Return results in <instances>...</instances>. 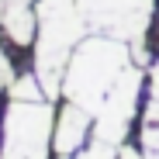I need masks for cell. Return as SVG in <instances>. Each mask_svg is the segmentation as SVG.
<instances>
[{
    "instance_id": "obj_1",
    "label": "cell",
    "mask_w": 159,
    "mask_h": 159,
    "mask_svg": "<svg viewBox=\"0 0 159 159\" xmlns=\"http://www.w3.org/2000/svg\"><path fill=\"white\" fill-rule=\"evenodd\" d=\"M135 52L128 42L111 38V35H97L90 31L83 42L73 48V56L66 62V76H62V97L87 107L93 118L104 107L111 87L118 83V76L131 66Z\"/></svg>"
},
{
    "instance_id": "obj_2",
    "label": "cell",
    "mask_w": 159,
    "mask_h": 159,
    "mask_svg": "<svg viewBox=\"0 0 159 159\" xmlns=\"http://www.w3.org/2000/svg\"><path fill=\"white\" fill-rule=\"evenodd\" d=\"M87 21L80 0H38V38H35V73L48 100L62 93V76L73 48L87 38Z\"/></svg>"
},
{
    "instance_id": "obj_3",
    "label": "cell",
    "mask_w": 159,
    "mask_h": 159,
    "mask_svg": "<svg viewBox=\"0 0 159 159\" xmlns=\"http://www.w3.org/2000/svg\"><path fill=\"white\" fill-rule=\"evenodd\" d=\"M56 139V111L48 100H14L4 111V135H0V156L42 159L52 152Z\"/></svg>"
},
{
    "instance_id": "obj_4",
    "label": "cell",
    "mask_w": 159,
    "mask_h": 159,
    "mask_svg": "<svg viewBox=\"0 0 159 159\" xmlns=\"http://www.w3.org/2000/svg\"><path fill=\"white\" fill-rule=\"evenodd\" d=\"M152 7H156V0H80L87 28L97 35L128 42L139 66H145V59H149L142 48V38L152 21Z\"/></svg>"
},
{
    "instance_id": "obj_5",
    "label": "cell",
    "mask_w": 159,
    "mask_h": 159,
    "mask_svg": "<svg viewBox=\"0 0 159 159\" xmlns=\"http://www.w3.org/2000/svg\"><path fill=\"white\" fill-rule=\"evenodd\" d=\"M139 97H142V66L131 62L118 76V83L111 87L104 107L93 118V139L121 145L125 135H128V128H131V118H135V111H139Z\"/></svg>"
},
{
    "instance_id": "obj_6",
    "label": "cell",
    "mask_w": 159,
    "mask_h": 159,
    "mask_svg": "<svg viewBox=\"0 0 159 159\" xmlns=\"http://www.w3.org/2000/svg\"><path fill=\"white\" fill-rule=\"evenodd\" d=\"M87 135H93V114L80 104L66 100L59 114H56V139H52V152L59 156H73V152H83Z\"/></svg>"
},
{
    "instance_id": "obj_7",
    "label": "cell",
    "mask_w": 159,
    "mask_h": 159,
    "mask_svg": "<svg viewBox=\"0 0 159 159\" xmlns=\"http://www.w3.org/2000/svg\"><path fill=\"white\" fill-rule=\"evenodd\" d=\"M38 0H4L0 4V28L17 48H31L38 38Z\"/></svg>"
},
{
    "instance_id": "obj_8",
    "label": "cell",
    "mask_w": 159,
    "mask_h": 159,
    "mask_svg": "<svg viewBox=\"0 0 159 159\" xmlns=\"http://www.w3.org/2000/svg\"><path fill=\"white\" fill-rule=\"evenodd\" d=\"M7 90H11L14 100H48L42 80H38V73H21V76H14Z\"/></svg>"
},
{
    "instance_id": "obj_9",
    "label": "cell",
    "mask_w": 159,
    "mask_h": 159,
    "mask_svg": "<svg viewBox=\"0 0 159 159\" xmlns=\"http://www.w3.org/2000/svg\"><path fill=\"white\" fill-rule=\"evenodd\" d=\"M142 118H145V121H159V62H156L152 73H149V100H145Z\"/></svg>"
},
{
    "instance_id": "obj_10",
    "label": "cell",
    "mask_w": 159,
    "mask_h": 159,
    "mask_svg": "<svg viewBox=\"0 0 159 159\" xmlns=\"http://www.w3.org/2000/svg\"><path fill=\"white\" fill-rule=\"evenodd\" d=\"M142 152L145 156H159V121H145V128H142Z\"/></svg>"
},
{
    "instance_id": "obj_11",
    "label": "cell",
    "mask_w": 159,
    "mask_h": 159,
    "mask_svg": "<svg viewBox=\"0 0 159 159\" xmlns=\"http://www.w3.org/2000/svg\"><path fill=\"white\" fill-rule=\"evenodd\" d=\"M11 87V59L4 56V48H0V90Z\"/></svg>"
},
{
    "instance_id": "obj_12",
    "label": "cell",
    "mask_w": 159,
    "mask_h": 159,
    "mask_svg": "<svg viewBox=\"0 0 159 159\" xmlns=\"http://www.w3.org/2000/svg\"><path fill=\"white\" fill-rule=\"evenodd\" d=\"M0 4H4V0H0Z\"/></svg>"
}]
</instances>
